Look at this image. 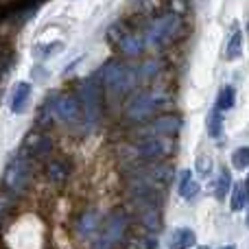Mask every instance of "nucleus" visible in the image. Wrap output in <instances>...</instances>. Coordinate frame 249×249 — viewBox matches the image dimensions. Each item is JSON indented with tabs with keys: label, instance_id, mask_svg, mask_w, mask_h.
I'll return each instance as SVG.
<instances>
[{
	"label": "nucleus",
	"instance_id": "f257e3e1",
	"mask_svg": "<svg viewBox=\"0 0 249 249\" xmlns=\"http://www.w3.org/2000/svg\"><path fill=\"white\" fill-rule=\"evenodd\" d=\"M31 179V160L26 155H16L7 164L2 175V184L7 186L9 193H22Z\"/></svg>",
	"mask_w": 249,
	"mask_h": 249
},
{
	"label": "nucleus",
	"instance_id": "f03ea898",
	"mask_svg": "<svg viewBox=\"0 0 249 249\" xmlns=\"http://www.w3.org/2000/svg\"><path fill=\"white\" fill-rule=\"evenodd\" d=\"M81 103L86 112V123L92 129L94 124H99L101 118V88L96 77H88L81 83Z\"/></svg>",
	"mask_w": 249,
	"mask_h": 249
},
{
	"label": "nucleus",
	"instance_id": "7ed1b4c3",
	"mask_svg": "<svg viewBox=\"0 0 249 249\" xmlns=\"http://www.w3.org/2000/svg\"><path fill=\"white\" fill-rule=\"evenodd\" d=\"M99 81H103V86L107 88L114 94H121V92H127L133 83V70L127 68L123 64H107L103 70H101Z\"/></svg>",
	"mask_w": 249,
	"mask_h": 249
},
{
	"label": "nucleus",
	"instance_id": "20e7f679",
	"mask_svg": "<svg viewBox=\"0 0 249 249\" xmlns=\"http://www.w3.org/2000/svg\"><path fill=\"white\" fill-rule=\"evenodd\" d=\"M124 230H127V214H123V212H114V214L105 221L103 230L96 234L94 247L96 249H112L114 245L121 243Z\"/></svg>",
	"mask_w": 249,
	"mask_h": 249
},
{
	"label": "nucleus",
	"instance_id": "39448f33",
	"mask_svg": "<svg viewBox=\"0 0 249 249\" xmlns=\"http://www.w3.org/2000/svg\"><path fill=\"white\" fill-rule=\"evenodd\" d=\"M177 29H179V18L175 13H166L151 24V29L146 31V42L153 44V46H162V44L171 42Z\"/></svg>",
	"mask_w": 249,
	"mask_h": 249
},
{
	"label": "nucleus",
	"instance_id": "423d86ee",
	"mask_svg": "<svg viewBox=\"0 0 249 249\" xmlns=\"http://www.w3.org/2000/svg\"><path fill=\"white\" fill-rule=\"evenodd\" d=\"M166 105V99L164 96H155V94H140L131 101V105L127 107V116L131 121H142V118L155 114L160 107Z\"/></svg>",
	"mask_w": 249,
	"mask_h": 249
},
{
	"label": "nucleus",
	"instance_id": "0eeeda50",
	"mask_svg": "<svg viewBox=\"0 0 249 249\" xmlns=\"http://www.w3.org/2000/svg\"><path fill=\"white\" fill-rule=\"evenodd\" d=\"M48 109L55 114L57 121H61L66 124H72V123L79 121V103L68 94L55 96V99L48 103Z\"/></svg>",
	"mask_w": 249,
	"mask_h": 249
},
{
	"label": "nucleus",
	"instance_id": "6e6552de",
	"mask_svg": "<svg viewBox=\"0 0 249 249\" xmlns=\"http://www.w3.org/2000/svg\"><path fill=\"white\" fill-rule=\"evenodd\" d=\"M31 92H33V88H31V83H26V81H20L13 86L11 94H9V109H11V114L20 116V114L24 112L29 101H31Z\"/></svg>",
	"mask_w": 249,
	"mask_h": 249
},
{
	"label": "nucleus",
	"instance_id": "1a4fd4ad",
	"mask_svg": "<svg viewBox=\"0 0 249 249\" xmlns=\"http://www.w3.org/2000/svg\"><path fill=\"white\" fill-rule=\"evenodd\" d=\"M173 142L166 136H158V138H146L138 144V151L144 158H160V155H166L171 151Z\"/></svg>",
	"mask_w": 249,
	"mask_h": 249
},
{
	"label": "nucleus",
	"instance_id": "9d476101",
	"mask_svg": "<svg viewBox=\"0 0 249 249\" xmlns=\"http://www.w3.org/2000/svg\"><path fill=\"white\" fill-rule=\"evenodd\" d=\"M197 243V236L190 228H175L168 236V247L171 249H190Z\"/></svg>",
	"mask_w": 249,
	"mask_h": 249
},
{
	"label": "nucleus",
	"instance_id": "9b49d317",
	"mask_svg": "<svg viewBox=\"0 0 249 249\" xmlns=\"http://www.w3.org/2000/svg\"><path fill=\"white\" fill-rule=\"evenodd\" d=\"M181 124H184L181 118L173 116V114H166V116L151 123V131L158 133V136H173V133H177L181 129Z\"/></svg>",
	"mask_w": 249,
	"mask_h": 249
},
{
	"label": "nucleus",
	"instance_id": "f8f14e48",
	"mask_svg": "<svg viewBox=\"0 0 249 249\" xmlns=\"http://www.w3.org/2000/svg\"><path fill=\"white\" fill-rule=\"evenodd\" d=\"M177 190H179V195L186 199V201H190V199L197 197L199 193V184L193 179V173L186 168V171H181L179 175V184H177Z\"/></svg>",
	"mask_w": 249,
	"mask_h": 249
},
{
	"label": "nucleus",
	"instance_id": "ddd939ff",
	"mask_svg": "<svg viewBox=\"0 0 249 249\" xmlns=\"http://www.w3.org/2000/svg\"><path fill=\"white\" fill-rule=\"evenodd\" d=\"M99 221H101V216H99V212H96V210L86 212V214L79 219V234H81L83 238L94 236L96 228H99Z\"/></svg>",
	"mask_w": 249,
	"mask_h": 249
},
{
	"label": "nucleus",
	"instance_id": "4468645a",
	"mask_svg": "<svg viewBox=\"0 0 249 249\" xmlns=\"http://www.w3.org/2000/svg\"><path fill=\"white\" fill-rule=\"evenodd\" d=\"M118 48L124 53V55L129 57H136L142 53V48H144V42H142L138 35H131V33H124L121 37V42H118Z\"/></svg>",
	"mask_w": 249,
	"mask_h": 249
},
{
	"label": "nucleus",
	"instance_id": "2eb2a0df",
	"mask_svg": "<svg viewBox=\"0 0 249 249\" xmlns=\"http://www.w3.org/2000/svg\"><path fill=\"white\" fill-rule=\"evenodd\" d=\"M249 203V188L243 181H236L234 184V188H232V201H230V208H232L234 212H238V210H243Z\"/></svg>",
	"mask_w": 249,
	"mask_h": 249
},
{
	"label": "nucleus",
	"instance_id": "dca6fc26",
	"mask_svg": "<svg viewBox=\"0 0 249 249\" xmlns=\"http://www.w3.org/2000/svg\"><path fill=\"white\" fill-rule=\"evenodd\" d=\"M243 55V31L236 29L232 35H230V42H228V48H225V57L230 61L238 59Z\"/></svg>",
	"mask_w": 249,
	"mask_h": 249
},
{
	"label": "nucleus",
	"instance_id": "f3484780",
	"mask_svg": "<svg viewBox=\"0 0 249 249\" xmlns=\"http://www.w3.org/2000/svg\"><path fill=\"white\" fill-rule=\"evenodd\" d=\"M234 103H236V90H234L232 86H223V88L219 90L216 109H221V112H228V109L234 107Z\"/></svg>",
	"mask_w": 249,
	"mask_h": 249
},
{
	"label": "nucleus",
	"instance_id": "a211bd4d",
	"mask_svg": "<svg viewBox=\"0 0 249 249\" xmlns=\"http://www.w3.org/2000/svg\"><path fill=\"white\" fill-rule=\"evenodd\" d=\"M59 51H64V42H51V44H39V46H35L33 55L37 61H46V59H51L53 55H57Z\"/></svg>",
	"mask_w": 249,
	"mask_h": 249
},
{
	"label": "nucleus",
	"instance_id": "6ab92c4d",
	"mask_svg": "<svg viewBox=\"0 0 249 249\" xmlns=\"http://www.w3.org/2000/svg\"><path fill=\"white\" fill-rule=\"evenodd\" d=\"M221 133H223V114H221V109L214 107L208 114V136L221 138Z\"/></svg>",
	"mask_w": 249,
	"mask_h": 249
},
{
	"label": "nucleus",
	"instance_id": "aec40b11",
	"mask_svg": "<svg viewBox=\"0 0 249 249\" xmlns=\"http://www.w3.org/2000/svg\"><path fill=\"white\" fill-rule=\"evenodd\" d=\"M232 188V175H230V171H221L219 173V179H216V188H214V195L219 199H225V195H228V190Z\"/></svg>",
	"mask_w": 249,
	"mask_h": 249
},
{
	"label": "nucleus",
	"instance_id": "412c9836",
	"mask_svg": "<svg viewBox=\"0 0 249 249\" xmlns=\"http://www.w3.org/2000/svg\"><path fill=\"white\" fill-rule=\"evenodd\" d=\"M232 166L238 171H245L249 168V146H241L232 153Z\"/></svg>",
	"mask_w": 249,
	"mask_h": 249
},
{
	"label": "nucleus",
	"instance_id": "4be33fe9",
	"mask_svg": "<svg viewBox=\"0 0 249 249\" xmlns=\"http://www.w3.org/2000/svg\"><path fill=\"white\" fill-rule=\"evenodd\" d=\"M48 146H51V142H48L44 136H33V138L29 140V149L33 151V153H37V155H44V153H46Z\"/></svg>",
	"mask_w": 249,
	"mask_h": 249
},
{
	"label": "nucleus",
	"instance_id": "5701e85b",
	"mask_svg": "<svg viewBox=\"0 0 249 249\" xmlns=\"http://www.w3.org/2000/svg\"><path fill=\"white\" fill-rule=\"evenodd\" d=\"M48 175H51V179L55 181V184H61V181L66 179V168H64V164L53 162L51 166H48Z\"/></svg>",
	"mask_w": 249,
	"mask_h": 249
},
{
	"label": "nucleus",
	"instance_id": "b1692460",
	"mask_svg": "<svg viewBox=\"0 0 249 249\" xmlns=\"http://www.w3.org/2000/svg\"><path fill=\"white\" fill-rule=\"evenodd\" d=\"M124 33H127V31L123 29V24H112L109 26V31H107V39H112L114 44H118Z\"/></svg>",
	"mask_w": 249,
	"mask_h": 249
},
{
	"label": "nucleus",
	"instance_id": "393cba45",
	"mask_svg": "<svg viewBox=\"0 0 249 249\" xmlns=\"http://www.w3.org/2000/svg\"><path fill=\"white\" fill-rule=\"evenodd\" d=\"M210 164H212L210 158H199V160H197V171L201 173L203 177H206L208 173H210Z\"/></svg>",
	"mask_w": 249,
	"mask_h": 249
},
{
	"label": "nucleus",
	"instance_id": "a878e982",
	"mask_svg": "<svg viewBox=\"0 0 249 249\" xmlns=\"http://www.w3.org/2000/svg\"><path fill=\"white\" fill-rule=\"evenodd\" d=\"M245 186H247V188H249V175H247V181H245Z\"/></svg>",
	"mask_w": 249,
	"mask_h": 249
},
{
	"label": "nucleus",
	"instance_id": "bb28decb",
	"mask_svg": "<svg viewBox=\"0 0 249 249\" xmlns=\"http://www.w3.org/2000/svg\"><path fill=\"white\" fill-rule=\"evenodd\" d=\"M247 228H249V210H247Z\"/></svg>",
	"mask_w": 249,
	"mask_h": 249
},
{
	"label": "nucleus",
	"instance_id": "cd10ccee",
	"mask_svg": "<svg viewBox=\"0 0 249 249\" xmlns=\"http://www.w3.org/2000/svg\"><path fill=\"white\" fill-rule=\"evenodd\" d=\"M223 249H234V247H232V245H228V247H223Z\"/></svg>",
	"mask_w": 249,
	"mask_h": 249
},
{
	"label": "nucleus",
	"instance_id": "c85d7f7f",
	"mask_svg": "<svg viewBox=\"0 0 249 249\" xmlns=\"http://www.w3.org/2000/svg\"><path fill=\"white\" fill-rule=\"evenodd\" d=\"M199 249H208V247H199Z\"/></svg>",
	"mask_w": 249,
	"mask_h": 249
}]
</instances>
